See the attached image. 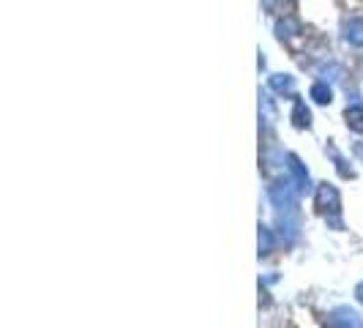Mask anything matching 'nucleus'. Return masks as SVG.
Listing matches in <instances>:
<instances>
[{"label":"nucleus","instance_id":"nucleus-8","mask_svg":"<svg viewBox=\"0 0 363 328\" xmlns=\"http://www.w3.org/2000/svg\"><path fill=\"white\" fill-rule=\"evenodd\" d=\"M260 255L265 257V255H271L273 252V247H276V238H273V230L271 227H265V225H260Z\"/></svg>","mask_w":363,"mask_h":328},{"label":"nucleus","instance_id":"nucleus-1","mask_svg":"<svg viewBox=\"0 0 363 328\" xmlns=\"http://www.w3.org/2000/svg\"><path fill=\"white\" fill-rule=\"evenodd\" d=\"M317 208H320L323 214H331V225L339 227L336 214H339V208H342V200H339L336 186H331V184H320V186H317Z\"/></svg>","mask_w":363,"mask_h":328},{"label":"nucleus","instance_id":"nucleus-2","mask_svg":"<svg viewBox=\"0 0 363 328\" xmlns=\"http://www.w3.org/2000/svg\"><path fill=\"white\" fill-rule=\"evenodd\" d=\"M268 197H271V203H273V208L279 214H292L295 211V186L279 181V184H273L268 189Z\"/></svg>","mask_w":363,"mask_h":328},{"label":"nucleus","instance_id":"nucleus-3","mask_svg":"<svg viewBox=\"0 0 363 328\" xmlns=\"http://www.w3.org/2000/svg\"><path fill=\"white\" fill-rule=\"evenodd\" d=\"M287 167H290V175H292V181H295V189H298V192H309L312 178H309L303 162H301L295 153H287Z\"/></svg>","mask_w":363,"mask_h":328},{"label":"nucleus","instance_id":"nucleus-11","mask_svg":"<svg viewBox=\"0 0 363 328\" xmlns=\"http://www.w3.org/2000/svg\"><path fill=\"white\" fill-rule=\"evenodd\" d=\"M276 33H279L281 41H284V38H292V36H298V25H295L292 19H284V22L276 25Z\"/></svg>","mask_w":363,"mask_h":328},{"label":"nucleus","instance_id":"nucleus-13","mask_svg":"<svg viewBox=\"0 0 363 328\" xmlns=\"http://www.w3.org/2000/svg\"><path fill=\"white\" fill-rule=\"evenodd\" d=\"M355 296H358V301L363 304V282L358 285V288H355Z\"/></svg>","mask_w":363,"mask_h":328},{"label":"nucleus","instance_id":"nucleus-10","mask_svg":"<svg viewBox=\"0 0 363 328\" xmlns=\"http://www.w3.org/2000/svg\"><path fill=\"white\" fill-rule=\"evenodd\" d=\"M312 99H314L317 104H331L334 90H331L325 82H317V85H312Z\"/></svg>","mask_w":363,"mask_h":328},{"label":"nucleus","instance_id":"nucleus-7","mask_svg":"<svg viewBox=\"0 0 363 328\" xmlns=\"http://www.w3.org/2000/svg\"><path fill=\"white\" fill-rule=\"evenodd\" d=\"M345 118H347V126H350L353 131L363 134V107H361V104H353V107H347Z\"/></svg>","mask_w":363,"mask_h":328},{"label":"nucleus","instance_id":"nucleus-5","mask_svg":"<svg viewBox=\"0 0 363 328\" xmlns=\"http://www.w3.org/2000/svg\"><path fill=\"white\" fill-rule=\"evenodd\" d=\"M268 85H271L273 93H281V96H292L295 93V79L290 74H273L268 79Z\"/></svg>","mask_w":363,"mask_h":328},{"label":"nucleus","instance_id":"nucleus-12","mask_svg":"<svg viewBox=\"0 0 363 328\" xmlns=\"http://www.w3.org/2000/svg\"><path fill=\"white\" fill-rule=\"evenodd\" d=\"M284 3H287V0H262V5H265L268 11H284Z\"/></svg>","mask_w":363,"mask_h":328},{"label":"nucleus","instance_id":"nucleus-4","mask_svg":"<svg viewBox=\"0 0 363 328\" xmlns=\"http://www.w3.org/2000/svg\"><path fill=\"white\" fill-rule=\"evenodd\" d=\"M331 328H363V320L358 312H353L350 307H339L331 315Z\"/></svg>","mask_w":363,"mask_h":328},{"label":"nucleus","instance_id":"nucleus-6","mask_svg":"<svg viewBox=\"0 0 363 328\" xmlns=\"http://www.w3.org/2000/svg\"><path fill=\"white\" fill-rule=\"evenodd\" d=\"M292 123L298 129H309L312 126V112H309V107L303 101H295V107H292Z\"/></svg>","mask_w":363,"mask_h":328},{"label":"nucleus","instance_id":"nucleus-9","mask_svg":"<svg viewBox=\"0 0 363 328\" xmlns=\"http://www.w3.org/2000/svg\"><path fill=\"white\" fill-rule=\"evenodd\" d=\"M345 38H347L350 44H355V47H363V19H355V22L347 25Z\"/></svg>","mask_w":363,"mask_h":328}]
</instances>
